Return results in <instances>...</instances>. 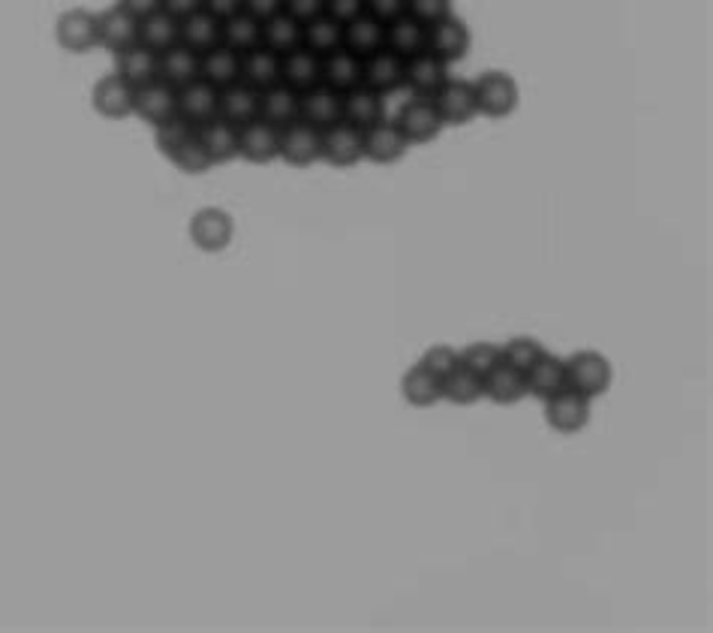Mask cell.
<instances>
[{"label":"cell","mask_w":713,"mask_h":633,"mask_svg":"<svg viewBox=\"0 0 713 633\" xmlns=\"http://www.w3.org/2000/svg\"><path fill=\"white\" fill-rule=\"evenodd\" d=\"M475 106L479 115L485 118H509L521 103V91L515 76H509L506 70H488L473 82Z\"/></svg>","instance_id":"obj_1"},{"label":"cell","mask_w":713,"mask_h":633,"mask_svg":"<svg viewBox=\"0 0 713 633\" xmlns=\"http://www.w3.org/2000/svg\"><path fill=\"white\" fill-rule=\"evenodd\" d=\"M566 386H572L588 398H596L612 386V362L596 350H581V354L566 359Z\"/></svg>","instance_id":"obj_2"},{"label":"cell","mask_w":713,"mask_h":633,"mask_svg":"<svg viewBox=\"0 0 713 633\" xmlns=\"http://www.w3.org/2000/svg\"><path fill=\"white\" fill-rule=\"evenodd\" d=\"M323 157V130L307 121H292L280 127V160L295 169L316 164Z\"/></svg>","instance_id":"obj_3"},{"label":"cell","mask_w":713,"mask_h":633,"mask_svg":"<svg viewBox=\"0 0 713 633\" xmlns=\"http://www.w3.org/2000/svg\"><path fill=\"white\" fill-rule=\"evenodd\" d=\"M326 164L338 166V169H350L359 160H364V136L362 127L350 124V121H335V124L323 127V157Z\"/></svg>","instance_id":"obj_4"},{"label":"cell","mask_w":713,"mask_h":633,"mask_svg":"<svg viewBox=\"0 0 713 633\" xmlns=\"http://www.w3.org/2000/svg\"><path fill=\"white\" fill-rule=\"evenodd\" d=\"M235 236V220L223 208H200L190 217V241L205 253H220L229 248V241Z\"/></svg>","instance_id":"obj_5"},{"label":"cell","mask_w":713,"mask_h":633,"mask_svg":"<svg viewBox=\"0 0 713 633\" xmlns=\"http://www.w3.org/2000/svg\"><path fill=\"white\" fill-rule=\"evenodd\" d=\"M395 124L401 127V133L407 136L410 145H427L439 136L443 130V118H439L437 106L431 97H415L401 106V112L395 118Z\"/></svg>","instance_id":"obj_6"},{"label":"cell","mask_w":713,"mask_h":633,"mask_svg":"<svg viewBox=\"0 0 713 633\" xmlns=\"http://www.w3.org/2000/svg\"><path fill=\"white\" fill-rule=\"evenodd\" d=\"M545 419L554 431L560 434H578L590 422V398L566 386L560 393L545 398Z\"/></svg>","instance_id":"obj_7"},{"label":"cell","mask_w":713,"mask_h":633,"mask_svg":"<svg viewBox=\"0 0 713 633\" xmlns=\"http://www.w3.org/2000/svg\"><path fill=\"white\" fill-rule=\"evenodd\" d=\"M434 106H437L439 118L446 127H463L473 121L479 115V106H475V91L473 82L467 79H446V85L431 97Z\"/></svg>","instance_id":"obj_8"},{"label":"cell","mask_w":713,"mask_h":633,"mask_svg":"<svg viewBox=\"0 0 713 633\" xmlns=\"http://www.w3.org/2000/svg\"><path fill=\"white\" fill-rule=\"evenodd\" d=\"M238 157L247 164H271L280 157V127L253 118L238 127Z\"/></svg>","instance_id":"obj_9"},{"label":"cell","mask_w":713,"mask_h":633,"mask_svg":"<svg viewBox=\"0 0 713 633\" xmlns=\"http://www.w3.org/2000/svg\"><path fill=\"white\" fill-rule=\"evenodd\" d=\"M473 34L463 22L461 15L449 13L446 19H439L434 25H427V51H434L443 61H461L470 51Z\"/></svg>","instance_id":"obj_10"},{"label":"cell","mask_w":713,"mask_h":633,"mask_svg":"<svg viewBox=\"0 0 713 633\" xmlns=\"http://www.w3.org/2000/svg\"><path fill=\"white\" fill-rule=\"evenodd\" d=\"M55 39L63 51L73 55H85V51L100 46V34H97V15L90 10H67L55 25Z\"/></svg>","instance_id":"obj_11"},{"label":"cell","mask_w":713,"mask_h":633,"mask_svg":"<svg viewBox=\"0 0 713 633\" xmlns=\"http://www.w3.org/2000/svg\"><path fill=\"white\" fill-rule=\"evenodd\" d=\"M90 103H94V112L102 115V118H109V121H124V118L133 115V106H136V88L112 70L109 76H102L100 82L94 85Z\"/></svg>","instance_id":"obj_12"},{"label":"cell","mask_w":713,"mask_h":633,"mask_svg":"<svg viewBox=\"0 0 713 633\" xmlns=\"http://www.w3.org/2000/svg\"><path fill=\"white\" fill-rule=\"evenodd\" d=\"M403 73H407V58L391 49H379L362 58V82L386 97L403 88Z\"/></svg>","instance_id":"obj_13"},{"label":"cell","mask_w":713,"mask_h":633,"mask_svg":"<svg viewBox=\"0 0 713 633\" xmlns=\"http://www.w3.org/2000/svg\"><path fill=\"white\" fill-rule=\"evenodd\" d=\"M449 79V61L437 58L434 51H419L413 58H407V73L403 85L413 91L415 97H434Z\"/></svg>","instance_id":"obj_14"},{"label":"cell","mask_w":713,"mask_h":633,"mask_svg":"<svg viewBox=\"0 0 713 633\" xmlns=\"http://www.w3.org/2000/svg\"><path fill=\"white\" fill-rule=\"evenodd\" d=\"M364 136V157L367 160H374V164H398L407 148H410V142L401 133V127L395 124V121H376V124L364 127L362 130Z\"/></svg>","instance_id":"obj_15"},{"label":"cell","mask_w":713,"mask_h":633,"mask_svg":"<svg viewBox=\"0 0 713 633\" xmlns=\"http://www.w3.org/2000/svg\"><path fill=\"white\" fill-rule=\"evenodd\" d=\"M133 115L150 127L164 124L166 118L178 115V88H172L164 79H154L148 85H142V88H136Z\"/></svg>","instance_id":"obj_16"},{"label":"cell","mask_w":713,"mask_h":633,"mask_svg":"<svg viewBox=\"0 0 713 633\" xmlns=\"http://www.w3.org/2000/svg\"><path fill=\"white\" fill-rule=\"evenodd\" d=\"M97 34H100L102 49L118 55V51L130 49V46L138 43V19L114 3L109 10L97 13Z\"/></svg>","instance_id":"obj_17"},{"label":"cell","mask_w":713,"mask_h":633,"mask_svg":"<svg viewBox=\"0 0 713 633\" xmlns=\"http://www.w3.org/2000/svg\"><path fill=\"white\" fill-rule=\"evenodd\" d=\"M280 82L289 85V88H295L299 94L323 85V55H316L307 46L287 51L280 58Z\"/></svg>","instance_id":"obj_18"},{"label":"cell","mask_w":713,"mask_h":633,"mask_svg":"<svg viewBox=\"0 0 713 633\" xmlns=\"http://www.w3.org/2000/svg\"><path fill=\"white\" fill-rule=\"evenodd\" d=\"M259 94L263 91L251 88L247 82L238 79L232 85L217 91V115L235 127L247 124L253 118H259Z\"/></svg>","instance_id":"obj_19"},{"label":"cell","mask_w":713,"mask_h":633,"mask_svg":"<svg viewBox=\"0 0 713 633\" xmlns=\"http://www.w3.org/2000/svg\"><path fill=\"white\" fill-rule=\"evenodd\" d=\"M299 118L313 127H328L343 118V94L328 85H316L311 91H301Z\"/></svg>","instance_id":"obj_20"},{"label":"cell","mask_w":713,"mask_h":633,"mask_svg":"<svg viewBox=\"0 0 713 633\" xmlns=\"http://www.w3.org/2000/svg\"><path fill=\"white\" fill-rule=\"evenodd\" d=\"M114 73L124 82H130L133 88H142L154 79H160V55L136 43V46L114 55Z\"/></svg>","instance_id":"obj_21"},{"label":"cell","mask_w":713,"mask_h":633,"mask_svg":"<svg viewBox=\"0 0 713 633\" xmlns=\"http://www.w3.org/2000/svg\"><path fill=\"white\" fill-rule=\"evenodd\" d=\"M178 115L188 118L190 124L200 127L217 118V88L205 79H193L178 88Z\"/></svg>","instance_id":"obj_22"},{"label":"cell","mask_w":713,"mask_h":633,"mask_svg":"<svg viewBox=\"0 0 713 633\" xmlns=\"http://www.w3.org/2000/svg\"><path fill=\"white\" fill-rule=\"evenodd\" d=\"M383 118H386V94L367 88L364 82H359L355 88L343 91V121L364 130V127L376 124Z\"/></svg>","instance_id":"obj_23"},{"label":"cell","mask_w":713,"mask_h":633,"mask_svg":"<svg viewBox=\"0 0 713 633\" xmlns=\"http://www.w3.org/2000/svg\"><path fill=\"white\" fill-rule=\"evenodd\" d=\"M485 395L497 405H515L527 395V374L521 368H515L512 362L500 359L497 366L491 368L488 374L482 378Z\"/></svg>","instance_id":"obj_24"},{"label":"cell","mask_w":713,"mask_h":633,"mask_svg":"<svg viewBox=\"0 0 713 633\" xmlns=\"http://www.w3.org/2000/svg\"><path fill=\"white\" fill-rule=\"evenodd\" d=\"M343 49H350L359 58L386 49V25L371 13L355 15L352 22L343 25Z\"/></svg>","instance_id":"obj_25"},{"label":"cell","mask_w":713,"mask_h":633,"mask_svg":"<svg viewBox=\"0 0 713 633\" xmlns=\"http://www.w3.org/2000/svg\"><path fill=\"white\" fill-rule=\"evenodd\" d=\"M200 79L220 91L241 79V55L229 46H214V49L200 55Z\"/></svg>","instance_id":"obj_26"},{"label":"cell","mask_w":713,"mask_h":633,"mask_svg":"<svg viewBox=\"0 0 713 633\" xmlns=\"http://www.w3.org/2000/svg\"><path fill=\"white\" fill-rule=\"evenodd\" d=\"M196 136L205 145V152L214 160V166L229 164V160L238 157V127L229 124L220 115L196 127Z\"/></svg>","instance_id":"obj_27"},{"label":"cell","mask_w":713,"mask_h":633,"mask_svg":"<svg viewBox=\"0 0 713 633\" xmlns=\"http://www.w3.org/2000/svg\"><path fill=\"white\" fill-rule=\"evenodd\" d=\"M301 94L295 88H289L283 82H277L271 88H265L259 94V118L275 127H287L292 121H299Z\"/></svg>","instance_id":"obj_28"},{"label":"cell","mask_w":713,"mask_h":633,"mask_svg":"<svg viewBox=\"0 0 713 633\" xmlns=\"http://www.w3.org/2000/svg\"><path fill=\"white\" fill-rule=\"evenodd\" d=\"M527 393L539 395V398H551L554 393L566 390V359L551 356L548 350L539 356L533 366L527 368Z\"/></svg>","instance_id":"obj_29"},{"label":"cell","mask_w":713,"mask_h":633,"mask_svg":"<svg viewBox=\"0 0 713 633\" xmlns=\"http://www.w3.org/2000/svg\"><path fill=\"white\" fill-rule=\"evenodd\" d=\"M138 43L148 46L150 51H166L172 49L176 43H181V19L172 13H166L164 7L157 13L138 19Z\"/></svg>","instance_id":"obj_30"},{"label":"cell","mask_w":713,"mask_h":633,"mask_svg":"<svg viewBox=\"0 0 713 633\" xmlns=\"http://www.w3.org/2000/svg\"><path fill=\"white\" fill-rule=\"evenodd\" d=\"M386 49H391L401 58H413L419 51L427 49V25H422L415 15L403 13L401 19L386 25Z\"/></svg>","instance_id":"obj_31"},{"label":"cell","mask_w":713,"mask_h":633,"mask_svg":"<svg viewBox=\"0 0 713 633\" xmlns=\"http://www.w3.org/2000/svg\"><path fill=\"white\" fill-rule=\"evenodd\" d=\"M241 82H247L251 88L265 91L280 82V55L265 46L244 51L241 55Z\"/></svg>","instance_id":"obj_32"},{"label":"cell","mask_w":713,"mask_h":633,"mask_svg":"<svg viewBox=\"0 0 713 633\" xmlns=\"http://www.w3.org/2000/svg\"><path fill=\"white\" fill-rule=\"evenodd\" d=\"M362 82V58L350 49H335L323 55V85L335 91H350Z\"/></svg>","instance_id":"obj_33"},{"label":"cell","mask_w":713,"mask_h":633,"mask_svg":"<svg viewBox=\"0 0 713 633\" xmlns=\"http://www.w3.org/2000/svg\"><path fill=\"white\" fill-rule=\"evenodd\" d=\"M220 43L235 49L238 55L256 49V46H263V22L253 19L247 10H238L235 15L220 22Z\"/></svg>","instance_id":"obj_34"},{"label":"cell","mask_w":713,"mask_h":633,"mask_svg":"<svg viewBox=\"0 0 713 633\" xmlns=\"http://www.w3.org/2000/svg\"><path fill=\"white\" fill-rule=\"evenodd\" d=\"M160 79L172 88H181L193 79H200V55L188 49L184 43H176L172 49L160 51Z\"/></svg>","instance_id":"obj_35"},{"label":"cell","mask_w":713,"mask_h":633,"mask_svg":"<svg viewBox=\"0 0 713 633\" xmlns=\"http://www.w3.org/2000/svg\"><path fill=\"white\" fill-rule=\"evenodd\" d=\"M181 43L196 55L220 46V19H214L208 10H196L181 19Z\"/></svg>","instance_id":"obj_36"},{"label":"cell","mask_w":713,"mask_h":633,"mask_svg":"<svg viewBox=\"0 0 713 633\" xmlns=\"http://www.w3.org/2000/svg\"><path fill=\"white\" fill-rule=\"evenodd\" d=\"M301 37H304V25H301L299 19H292L287 10L263 22V46L265 49L277 51L280 58H283L287 51L299 49Z\"/></svg>","instance_id":"obj_37"},{"label":"cell","mask_w":713,"mask_h":633,"mask_svg":"<svg viewBox=\"0 0 713 633\" xmlns=\"http://www.w3.org/2000/svg\"><path fill=\"white\" fill-rule=\"evenodd\" d=\"M439 383H443V398H449L451 405H473V402H479L485 395L482 378L467 366H461V362L451 368Z\"/></svg>","instance_id":"obj_38"},{"label":"cell","mask_w":713,"mask_h":633,"mask_svg":"<svg viewBox=\"0 0 713 633\" xmlns=\"http://www.w3.org/2000/svg\"><path fill=\"white\" fill-rule=\"evenodd\" d=\"M403 398L413 407H431L443 398V383L425 366H413L403 374Z\"/></svg>","instance_id":"obj_39"},{"label":"cell","mask_w":713,"mask_h":633,"mask_svg":"<svg viewBox=\"0 0 713 633\" xmlns=\"http://www.w3.org/2000/svg\"><path fill=\"white\" fill-rule=\"evenodd\" d=\"M301 46H307L316 55H328L343 46V25L335 22L331 15H316L313 22L304 25V37H301Z\"/></svg>","instance_id":"obj_40"},{"label":"cell","mask_w":713,"mask_h":633,"mask_svg":"<svg viewBox=\"0 0 713 633\" xmlns=\"http://www.w3.org/2000/svg\"><path fill=\"white\" fill-rule=\"evenodd\" d=\"M169 160H172L176 169L188 172V176H202V172H208L214 166V160L208 157V152H205V145H202L196 133L188 142H181L176 152L169 154Z\"/></svg>","instance_id":"obj_41"},{"label":"cell","mask_w":713,"mask_h":633,"mask_svg":"<svg viewBox=\"0 0 713 633\" xmlns=\"http://www.w3.org/2000/svg\"><path fill=\"white\" fill-rule=\"evenodd\" d=\"M193 133H196V127L190 124L188 118L172 115V118H166L164 124L154 127V145H157V152L164 154V157H169V154L176 152L181 142H188Z\"/></svg>","instance_id":"obj_42"},{"label":"cell","mask_w":713,"mask_h":633,"mask_svg":"<svg viewBox=\"0 0 713 633\" xmlns=\"http://www.w3.org/2000/svg\"><path fill=\"white\" fill-rule=\"evenodd\" d=\"M458 359H461V366H467L470 371H475L479 378H485L491 368L500 362L503 354L497 344L475 342V344H470V347H463L461 354H458Z\"/></svg>","instance_id":"obj_43"},{"label":"cell","mask_w":713,"mask_h":633,"mask_svg":"<svg viewBox=\"0 0 713 633\" xmlns=\"http://www.w3.org/2000/svg\"><path fill=\"white\" fill-rule=\"evenodd\" d=\"M500 354L506 362H512L515 368L527 371V368L536 362L539 356L545 354V347H542L536 338H530V335H518V338H509V342L503 344Z\"/></svg>","instance_id":"obj_44"},{"label":"cell","mask_w":713,"mask_h":633,"mask_svg":"<svg viewBox=\"0 0 713 633\" xmlns=\"http://www.w3.org/2000/svg\"><path fill=\"white\" fill-rule=\"evenodd\" d=\"M458 362H461V359H458V350H451V347H446V344H434V347H427L419 366H425L434 378L443 380L451 368L458 366Z\"/></svg>","instance_id":"obj_45"},{"label":"cell","mask_w":713,"mask_h":633,"mask_svg":"<svg viewBox=\"0 0 713 633\" xmlns=\"http://www.w3.org/2000/svg\"><path fill=\"white\" fill-rule=\"evenodd\" d=\"M407 13L415 15L422 25H434L451 13V0H407Z\"/></svg>","instance_id":"obj_46"},{"label":"cell","mask_w":713,"mask_h":633,"mask_svg":"<svg viewBox=\"0 0 713 633\" xmlns=\"http://www.w3.org/2000/svg\"><path fill=\"white\" fill-rule=\"evenodd\" d=\"M364 13H371L383 25H388L407 13V0H364Z\"/></svg>","instance_id":"obj_47"},{"label":"cell","mask_w":713,"mask_h":633,"mask_svg":"<svg viewBox=\"0 0 713 633\" xmlns=\"http://www.w3.org/2000/svg\"><path fill=\"white\" fill-rule=\"evenodd\" d=\"M283 10L292 19H299L301 25H307L316 15L326 13V0H283Z\"/></svg>","instance_id":"obj_48"},{"label":"cell","mask_w":713,"mask_h":633,"mask_svg":"<svg viewBox=\"0 0 713 633\" xmlns=\"http://www.w3.org/2000/svg\"><path fill=\"white\" fill-rule=\"evenodd\" d=\"M364 13V0H326V15H331L335 22L347 25L355 15Z\"/></svg>","instance_id":"obj_49"},{"label":"cell","mask_w":713,"mask_h":633,"mask_svg":"<svg viewBox=\"0 0 713 633\" xmlns=\"http://www.w3.org/2000/svg\"><path fill=\"white\" fill-rule=\"evenodd\" d=\"M241 10H247L253 19H271V15L283 13V0H241Z\"/></svg>","instance_id":"obj_50"},{"label":"cell","mask_w":713,"mask_h":633,"mask_svg":"<svg viewBox=\"0 0 713 633\" xmlns=\"http://www.w3.org/2000/svg\"><path fill=\"white\" fill-rule=\"evenodd\" d=\"M202 10H208L214 19H229V15H235L241 10V0H202Z\"/></svg>","instance_id":"obj_51"},{"label":"cell","mask_w":713,"mask_h":633,"mask_svg":"<svg viewBox=\"0 0 713 633\" xmlns=\"http://www.w3.org/2000/svg\"><path fill=\"white\" fill-rule=\"evenodd\" d=\"M118 7H124L126 13H133L136 19H145V15L157 13L164 0H118Z\"/></svg>","instance_id":"obj_52"},{"label":"cell","mask_w":713,"mask_h":633,"mask_svg":"<svg viewBox=\"0 0 713 633\" xmlns=\"http://www.w3.org/2000/svg\"><path fill=\"white\" fill-rule=\"evenodd\" d=\"M164 10L176 19H184V15L202 10V0H164Z\"/></svg>","instance_id":"obj_53"}]
</instances>
